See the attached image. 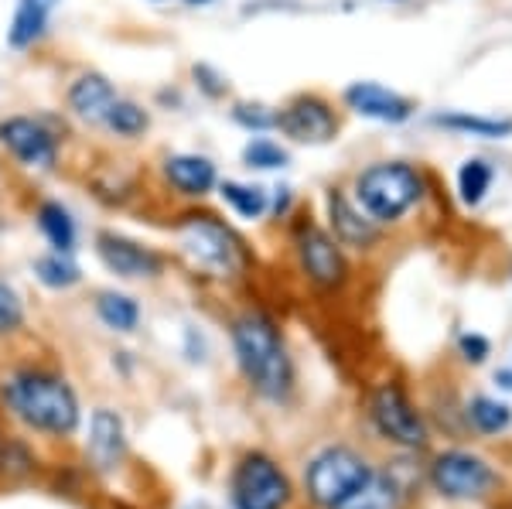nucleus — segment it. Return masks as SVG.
Returning <instances> with one entry per match:
<instances>
[{
    "instance_id": "f257e3e1",
    "label": "nucleus",
    "mask_w": 512,
    "mask_h": 509,
    "mask_svg": "<svg viewBox=\"0 0 512 509\" xmlns=\"http://www.w3.org/2000/svg\"><path fill=\"white\" fill-rule=\"evenodd\" d=\"M171 236H175L181 260L209 281H239L253 264L246 240L212 209L192 205V209L178 212L171 223Z\"/></svg>"
},
{
    "instance_id": "f03ea898",
    "label": "nucleus",
    "mask_w": 512,
    "mask_h": 509,
    "mask_svg": "<svg viewBox=\"0 0 512 509\" xmlns=\"http://www.w3.org/2000/svg\"><path fill=\"white\" fill-rule=\"evenodd\" d=\"M233 352L236 363L243 369L246 383L260 393V397L280 400L291 397L294 390V363L291 352L284 346V335L274 318L260 308H250L233 322Z\"/></svg>"
},
{
    "instance_id": "7ed1b4c3",
    "label": "nucleus",
    "mask_w": 512,
    "mask_h": 509,
    "mask_svg": "<svg viewBox=\"0 0 512 509\" xmlns=\"http://www.w3.org/2000/svg\"><path fill=\"white\" fill-rule=\"evenodd\" d=\"M0 397H4L7 410H14V417L31 431L65 438L79 428V397L59 373L35 366L14 369L0 387Z\"/></svg>"
},
{
    "instance_id": "20e7f679",
    "label": "nucleus",
    "mask_w": 512,
    "mask_h": 509,
    "mask_svg": "<svg viewBox=\"0 0 512 509\" xmlns=\"http://www.w3.org/2000/svg\"><path fill=\"white\" fill-rule=\"evenodd\" d=\"M424 199V175L407 161H376L362 168L352 182V202L376 226L400 223Z\"/></svg>"
},
{
    "instance_id": "39448f33",
    "label": "nucleus",
    "mask_w": 512,
    "mask_h": 509,
    "mask_svg": "<svg viewBox=\"0 0 512 509\" xmlns=\"http://www.w3.org/2000/svg\"><path fill=\"white\" fill-rule=\"evenodd\" d=\"M369 479H373V469L352 448H325L321 455L311 458L308 472H304L308 496L321 509H342L355 492L366 489Z\"/></svg>"
},
{
    "instance_id": "423d86ee",
    "label": "nucleus",
    "mask_w": 512,
    "mask_h": 509,
    "mask_svg": "<svg viewBox=\"0 0 512 509\" xmlns=\"http://www.w3.org/2000/svg\"><path fill=\"white\" fill-rule=\"evenodd\" d=\"M0 147L24 171H55L62 158V130L52 117L11 113L0 120Z\"/></svg>"
},
{
    "instance_id": "0eeeda50",
    "label": "nucleus",
    "mask_w": 512,
    "mask_h": 509,
    "mask_svg": "<svg viewBox=\"0 0 512 509\" xmlns=\"http://www.w3.org/2000/svg\"><path fill=\"white\" fill-rule=\"evenodd\" d=\"M294 257L301 274L321 291H335L349 281V260L342 253V243L315 219H301L294 226Z\"/></svg>"
},
{
    "instance_id": "6e6552de",
    "label": "nucleus",
    "mask_w": 512,
    "mask_h": 509,
    "mask_svg": "<svg viewBox=\"0 0 512 509\" xmlns=\"http://www.w3.org/2000/svg\"><path fill=\"white\" fill-rule=\"evenodd\" d=\"M233 503L236 509H284L291 503V482L274 458L253 451L236 465Z\"/></svg>"
},
{
    "instance_id": "1a4fd4ad",
    "label": "nucleus",
    "mask_w": 512,
    "mask_h": 509,
    "mask_svg": "<svg viewBox=\"0 0 512 509\" xmlns=\"http://www.w3.org/2000/svg\"><path fill=\"white\" fill-rule=\"evenodd\" d=\"M93 243L99 264L123 281H154L164 274V253L134 240V236H123L117 229H99Z\"/></svg>"
},
{
    "instance_id": "9d476101",
    "label": "nucleus",
    "mask_w": 512,
    "mask_h": 509,
    "mask_svg": "<svg viewBox=\"0 0 512 509\" xmlns=\"http://www.w3.org/2000/svg\"><path fill=\"white\" fill-rule=\"evenodd\" d=\"M277 130L294 144H328L338 134V113L325 96L301 93L277 110Z\"/></svg>"
},
{
    "instance_id": "9b49d317",
    "label": "nucleus",
    "mask_w": 512,
    "mask_h": 509,
    "mask_svg": "<svg viewBox=\"0 0 512 509\" xmlns=\"http://www.w3.org/2000/svg\"><path fill=\"white\" fill-rule=\"evenodd\" d=\"M369 414H373L379 434L386 441H396L403 448H424L427 441V428L420 421V414L414 410V404L407 400L396 383H386L373 393V404H369Z\"/></svg>"
},
{
    "instance_id": "f8f14e48",
    "label": "nucleus",
    "mask_w": 512,
    "mask_h": 509,
    "mask_svg": "<svg viewBox=\"0 0 512 509\" xmlns=\"http://www.w3.org/2000/svg\"><path fill=\"white\" fill-rule=\"evenodd\" d=\"M431 482L441 496L448 499H482L485 492L495 486V472L489 462H482L478 455L468 451H448L434 462Z\"/></svg>"
},
{
    "instance_id": "ddd939ff",
    "label": "nucleus",
    "mask_w": 512,
    "mask_h": 509,
    "mask_svg": "<svg viewBox=\"0 0 512 509\" xmlns=\"http://www.w3.org/2000/svg\"><path fill=\"white\" fill-rule=\"evenodd\" d=\"M158 171H161L164 188L175 192L178 199H185V202H202L205 195H212L219 185L216 161L205 158V154H195V151L164 154Z\"/></svg>"
},
{
    "instance_id": "4468645a",
    "label": "nucleus",
    "mask_w": 512,
    "mask_h": 509,
    "mask_svg": "<svg viewBox=\"0 0 512 509\" xmlns=\"http://www.w3.org/2000/svg\"><path fill=\"white\" fill-rule=\"evenodd\" d=\"M342 103L349 106L355 117H366V120H376V123H407L414 117V100L400 96L396 89L383 86V82H373V79H359V82H349L342 93Z\"/></svg>"
},
{
    "instance_id": "2eb2a0df",
    "label": "nucleus",
    "mask_w": 512,
    "mask_h": 509,
    "mask_svg": "<svg viewBox=\"0 0 512 509\" xmlns=\"http://www.w3.org/2000/svg\"><path fill=\"white\" fill-rule=\"evenodd\" d=\"M117 96L120 93L110 82V76H103V72H96V69H86L69 82V89H65V106H69V113L79 123L103 130V120Z\"/></svg>"
},
{
    "instance_id": "dca6fc26",
    "label": "nucleus",
    "mask_w": 512,
    "mask_h": 509,
    "mask_svg": "<svg viewBox=\"0 0 512 509\" xmlns=\"http://www.w3.org/2000/svg\"><path fill=\"white\" fill-rule=\"evenodd\" d=\"M325 209H328V233L342 246L369 250V246L379 240V226L342 192V188H328Z\"/></svg>"
},
{
    "instance_id": "f3484780",
    "label": "nucleus",
    "mask_w": 512,
    "mask_h": 509,
    "mask_svg": "<svg viewBox=\"0 0 512 509\" xmlns=\"http://www.w3.org/2000/svg\"><path fill=\"white\" fill-rule=\"evenodd\" d=\"M123 451H127V431L117 410L99 407L89 421V445L86 455L99 472H113L123 462Z\"/></svg>"
},
{
    "instance_id": "a211bd4d",
    "label": "nucleus",
    "mask_w": 512,
    "mask_h": 509,
    "mask_svg": "<svg viewBox=\"0 0 512 509\" xmlns=\"http://www.w3.org/2000/svg\"><path fill=\"white\" fill-rule=\"evenodd\" d=\"M59 4L62 0H18L14 18L7 24V45L14 52L35 48L48 35V24H52V14L59 11Z\"/></svg>"
},
{
    "instance_id": "6ab92c4d",
    "label": "nucleus",
    "mask_w": 512,
    "mask_h": 509,
    "mask_svg": "<svg viewBox=\"0 0 512 509\" xmlns=\"http://www.w3.org/2000/svg\"><path fill=\"white\" fill-rule=\"evenodd\" d=\"M35 223L41 229V236L48 240V246L59 253H76L79 243V223L72 216V209L62 199H41L35 205Z\"/></svg>"
},
{
    "instance_id": "aec40b11",
    "label": "nucleus",
    "mask_w": 512,
    "mask_h": 509,
    "mask_svg": "<svg viewBox=\"0 0 512 509\" xmlns=\"http://www.w3.org/2000/svg\"><path fill=\"white\" fill-rule=\"evenodd\" d=\"M222 205L233 212L236 219H246V223H256V219L267 216V205H270V192L263 185L253 182H236V178H219L216 185Z\"/></svg>"
},
{
    "instance_id": "412c9836",
    "label": "nucleus",
    "mask_w": 512,
    "mask_h": 509,
    "mask_svg": "<svg viewBox=\"0 0 512 509\" xmlns=\"http://www.w3.org/2000/svg\"><path fill=\"white\" fill-rule=\"evenodd\" d=\"M103 130L117 141H140L151 130V110L144 103L130 100V96H117L103 120Z\"/></svg>"
},
{
    "instance_id": "4be33fe9",
    "label": "nucleus",
    "mask_w": 512,
    "mask_h": 509,
    "mask_svg": "<svg viewBox=\"0 0 512 509\" xmlns=\"http://www.w3.org/2000/svg\"><path fill=\"white\" fill-rule=\"evenodd\" d=\"M96 315L110 332H120V335H130L137 332L140 325V305L137 298L123 291H99L96 294Z\"/></svg>"
},
{
    "instance_id": "5701e85b",
    "label": "nucleus",
    "mask_w": 512,
    "mask_h": 509,
    "mask_svg": "<svg viewBox=\"0 0 512 509\" xmlns=\"http://www.w3.org/2000/svg\"><path fill=\"white\" fill-rule=\"evenodd\" d=\"M437 127L451 130V134L461 137H485V141H495V137H509L512 134V120H495V117H475V113H441L434 117Z\"/></svg>"
},
{
    "instance_id": "b1692460",
    "label": "nucleus",
    "mask_w": 512,
    "mask_h": 509,
    "mask_svg": "<svg viewBox=\"0 0 512 509\" xmlns=\"http://www.w3.org/2000/svg\"><path fill=\"white\" fill-rule=\"evenodd\" d=\"M35 277L45 287H52V291H69V287H76L82 281V270L72 253L52 250V253H41L35 260Z\"/></svg>"
},
{
    "instance_id": "393cba45",
    "label": "nucleus",
    "mask_w": 512,
    "mask_h": 509,
    "mask_svg": "<svg viewBox=\"0 0 512 509\" xmlns=\"http://www.w3.org/2000/svg\"><path fill=\"white\" fill-rule=\"evenodd\" d=\"M239 158H243V168H250V171H280L291 164V151H287L284 144L270 141V137L253 134L250 141L243 144Z\"/></svg>"
},
{
    "instance_id": "a878e982",
    "label": "nucleus",
    "mask_w": 512,
    "mask_h": 509,
    "mask_svg": "<svg viewBox=\"0 0 512 509\" xmlns=\"http://www.w3.org/2000/svg\"><path fill=\"white\" fill-rule=\"evenodd\" d=\"M492 188V164L482 161V158H468L465 164L458 168V195L468 209L482 205V199L489 195Z\"/></svg>"
},
{
    "instance_id": "bb28decb",
    "label": "nucleus",
    "mask_w": 512,
    "mask_h": 509,
    "mask_svg": "<svg viewBox=\"0 0 512 509\" xmlns=\"http://www.w3.org/2000/svg\"><path fill=\"white\" fill-rule=\"evenodd\" d=\"M396 503H400L396 482L390 475H373V479L366 482V489L355 492L342 509H396Z\"/></svg>"
},
{
    "instance_id": "cd10ccee",
    "label": "nucleus",
    "mask_w": 512,
    "mask_h": 509,
    "mask_svg": "<svg viewBox=\"0 0 512 509\" xmlns=\"http://www.w3.org/2000/svg\"><path fill=\"white\" fill-rule=\"evenodd\" d=\"M468 421L482 434H499L512 424V410L492 397H475L472 404H468Z\"/></svg>"
},
{
    "instance_id": "c85d7f7f",
    "label": "nucleus",
    "mask_w": 512,
    "mask_h": 509,
    "mask_svg": "<svg viewBox=\"0 0 512 509\" xmlns=\"http://www.w3.org/2000/svg\"><path fill=\"white\" fill-rule=\"evenodd\" d=\"M229 117H233L236 127H243L246 134H270V130H277V110L267 103H233V110H229Z\"/></svg>"
},
{
    "instance_id": "c756f323",
    "label": "nucleus",
    "mask_w": 512,
    "mask_h": 509,
    "mask_svg": "<svg viewBox=\"0 0 512 509\" xmlns=\"http://www.w3.org/2000/svg\"><path fill=\"white\" fill-rule=\"evenodd\" d=\"M24 328V301L7 281H0V339Z\"/></svg>"
},
{
    "instance_id": "7c9ffc66",
    "label": "nucleus",
    "mask_w": 512,
    "mask_h": 509,
    "mask_svg": "<svg viewBox=\"0 0 512 509\" xmlns=\"http://www.w3.org/2000/svg\"><path fill=\"white\" fill-rule=\"evenodd\" d=\"M192 82H195V89L205 96V100H222V96L229 93V79L209 62H195L192 65Z\"/></svg>"
},
{
    "instance_id": "2f4dec72",
    "label": "nucleus",
    "mask_w": 512,
    "mask_h": 509,
    "mask_svg": "<svg viewBox=\"0 0 512 509\" xmlns=\"http://www.w3.org/2000/svg\"><path fill=\"white\" fill-rule=\"evenodd\" d=\"M461 356L468 359V363H482L485 356H489V342L482 339V335H461Z\"/></svg>"
},
{
    "instance_id": "473e14b6",
    "label": "nucleus",
    "mask_w": 512,
    "mask_h": 509,
    "mask_svg": "<svg viewBox=\"0 0 512 509\" xmlns=\"http://www.w3.org/2000/svg\"><path fill=\"white\" fill-rule=\"evenodd\" d=\"M267 212H270L274 219H284L287 212H291V188H287V185L270 188V205H267Z\"/></svg>"
},
{
    "instance_id": "72a5a7b5",
    "label": "nucleus",
    "mask_w": 512,
    "mask_h": 509,
    "mask_svg": "<svg viewBox=\"0 0 512 509\" xmlns=\"http://www.w3.org/2000/svg\"><path fill=\"white\" fill-rule=\"evenodd\" d=\"M495 380H502V387L512 390V373H509V369H499V373H495Z\"/></svg>"
},
{
    "instance_id": "f704fd0d",
    "label": "nucleus",
    "mask_w": 512,
    "mask_h": 509,
    "mask_svg": "<svg viewBox=\"0 0 512 509\" xmlns=\"http://www.w3.org/2000/svg\"><path fill=\"white\" fill-rule=\"evenodd\" d=\"M185 4H188V7H209L212 0H185Z\"/></svg>"
},
{
    "instance_id": "c9c22d12",
    "label": "nucleus",
    "mask_w": 512,
    "mask_h": 509,
    "mask_svg": "<svg viewBox=\"0 0 512 509\" xmlns=\"http://www.w3.org/2000/svg\"><path fill=\"white\" fill-rule=\"evenodd\" d=\"M188 509H209V506H188Z\"/></svg>"
}]
</instances>
